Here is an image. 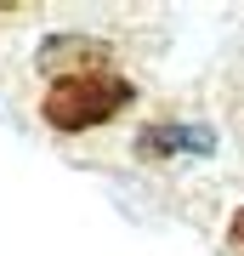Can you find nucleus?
<instances>
[{
	"instance_id": "f03ea898",
	"label": "nucleus",
	"mask_w": 244,
	"mask_h": 256,
	"mask_svg": "<svg viewBox=\"0 0 244 256\" xmlns=\"http://www.w3.org/2000/svg\"><path fill=\"white\" fill-rule=\"evenodd\" d=\"M227 245H233V256H244V205L227 216Z\"/></svg>"
},
{
	"instance_id": "f257e3e1",
	"label": "nucleus",
	"mask_w": 244,
	"mask_h": 256,
	"mask_svg": "<svg viewBox=\"0 0 244 256\" xmlns=\"http://www.w3.org/2000/svg\"><path fill=\"white\" fill-rule=\"evenodd\" d=\"M131 102H136V80L119 74L114 63H102V68L51 74V86L40 92V120L63 137H74V131H97L108 120H119Z\"/></svg>"
}]
</instances>
